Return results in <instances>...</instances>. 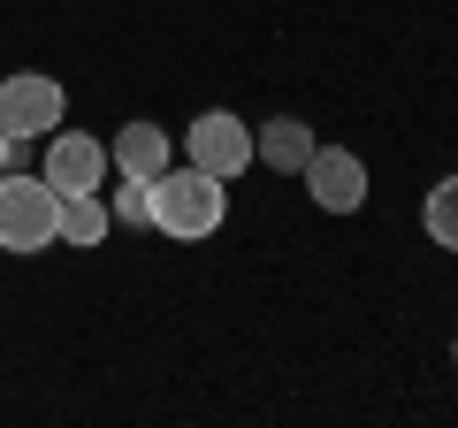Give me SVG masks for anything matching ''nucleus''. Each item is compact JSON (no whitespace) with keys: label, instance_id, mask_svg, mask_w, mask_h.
I'll use <instances>...</instances> for the list:
<instances>
[{"label":"nucleus","instance_id":"39448f33","mask_svg":"<svg viewBox=\"0 0 458 428\" xmlns=\"http://www.w3.org/2000/svg\"><path fill=\"white\" fill-rule=\"evenodd\" d=\"M298 176H306V192H313L321 214H360L367 207V161L352 146H313V161Z\"/></svg>","mask_w":458,"mask_h":428},{"label":"nucleus","instance_id":"6e6552de","mask_svg":"<svg viewBox=\"0 0 458 428\" xmlns=\"http://www.w3.org/2000/svg\"><path fill=\"white\" fill-rule=\"evenodd\" d=\"M313 146H321V138H313L298 116H276V123H260V131H252V161L276 168V176H298V168L313 161Z\"/></svg>","mask_w":458,"mask_h":428},{"label":"nucleus","instance_id":"f03ea898","mask_svg":"<svg viewBox=\"0 0 458 428\" xmlns=\"http://www.w3.org/2000/svg\"><path fill=\"white\" fill-rule=\"evenodd\" d=\"M54 222H62V192L47 176L0 168V253H47Z\"/></svg>","mask_w":458,"mask_h":428},{"label":"nucleus","instance_id":"9b49d317","mask_svg":"<svg viewBox=\"0 0 458 428\" xmlns=\"http://www.w3.org/2000/svg\"><path fill=\"white\" fill-rule=\"evenodd\" d=\"M114 222H131V230H153V176H123V192L107 199Z\"/></svg>","mask_w":458,"mask_h":428},{"label":"nucleus","instance_id":"1a4fd4ad","mask_svg":"<svg viewBox=\"0 0 458 428\" xmlns=\"http://www.w3.org/2000/svg\"><path fill=\"white\" fill-rule=\"evenodd\" d=\"M107 230H114V214H107V199H99V192H62V222H54L62 245L92 253V245H107Z\"/></svg>","mask_w":458,"mask_h":428},{"label":"nucleus","instance_id":"20e7f679","mask_svg":"<svg viewBox=\"0 0 458 428\" xmlns=\"http://www.w3.org/2000/svg\"><path fill=\"white\" fill-rule=\"evenodd\" d=\"M62 107H69L62 84L38 77V69L0 77V131L16 138V146H23V138H54V131H62Z\"/></svg>","mask_w":458,"mask_h":428},{"label":"nucleus","instance_id":"9d476101","mask_svg":"<svg viewBox=\"0 0 458 428\" xmlns=\"http://www.w3.org/2000/svg\"><path fill=\"white\" fill-rule=\"evenodd\" d=\"M420 222H428V237H436L443 253H458V176H443L436 192L420 199Z\"/></svg>","mask_w":458,"mask_h":428},{"label":"nucleus","instance_id":"ddd939ff","mask_svg":"<svg viewBox=\"0 0 458 428\" xmlns=\"http://www.w3.org/2000/svg\"><path fill=\"white\" fill-rule=\"evenodd\" d=\"M451 360H458V345H451Z\"/></svg>","mask_w":458,"mask_h":428},{"label":"nucleus","instance_id":"f257e3e1","mask_svg":"<svg viewBox=\"0 0 458 428\" xmlns=\"http://www.w3.org/2000/svg\"><path fill=\"white\" fill-rule=\"evenodd\" d=\"M222 214H229V184L207 176V168L191 161H168L161 176H153V230L176 237V245H199V237L222 230Z\"/></svg>","mask_w":458,"mask_h":428},{"label":"nucleus","instance_id":"7ed1b4c3","mask_svg":"<svg viewBox=\"0 0 458 428\" xmlns=\"http://www.w3.org/2000/svg\"><path fill=\"white\" fill-rule=\"evenodd\" d=\"M183 161L207 168V176H222V184H237L252 168V123L229 116V107H207V116L183 131Z\"/></svg>","mask_w":458,"mask_h":428},{"label":"nucleus","instance_id":"0eeeda50","mask_svg":"<svg viewBox=\"0 0 458 428\" xmlns=\"http://www.w3.org/2000/svg\"><path fill=\"white\" fill-rule=\"evenodd\" d=\"M107 161L123 168V176H161V168L176 161V138H168L161 123H123V131L107 138Z\"/></svg>","mask_w":458,"mask_h":428},{"label":"nucleus","instance_id":"423d86ee","mask_svg":"<svg viewBox=\"0 0 458 428\" xmlns=\"http://www.w3.org/2000/svg\"><path fill=\"white\" fill-rule=\"evenodd\" d=\"M107 146L99 138H84V131H54L47 138V168L38 176L54 184V192H107Z\"/></svg>","mask_w":458,"mask_h":428},{"label":"nucleus","instance_id":"f8f14e48","mask_svg":"<svg viewBox=\"0 0 458 428\" xmlns=\"http://www.w3.org/2000/svg\"><path fill=\"white\" fill-rule=\"evenodd\" d=\"M0 168H16V138L8 131H0Z\"/></svg>","mask_w":458,"mask_h":428}]
</instances>
